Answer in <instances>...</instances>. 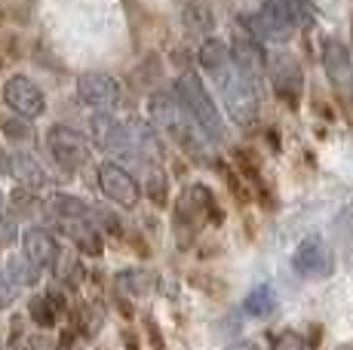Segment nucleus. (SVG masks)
Instances as JSON below:
<instances>
[{
    "mask_svg": "<svg viewBox=\"0 0 353 350\" xmlns=\"http://www.w3.org/2000/svg\"><path fill=\"white\" fill-rule=\"evenodd\" d=\"M46 147H50V154L56 157V163L62 166V169L74 172L80 169V166L90 160V145H86V138L80 136L77 130H71V126H52L50 136H46Z\"/></svg>",
    "mask_w": 353,
    "mask_h": 350,
    "instance_id": "nucleus-5",
    "label": "nucleus"
},
{
    "mask_svg": "<svg viewBox=\"0 0 353 350\" xmlns=\"http://www.w3.org/2000/svg\"><path fill=\"white\" fill-rule=\"evenodd\" d=\"M166 191L169 187H166V178H163V175H154V178L148 181V197H151L157 206L166 203Z\"/></svg>",
    "mask_w": 353,
    "mask_h": 350,
    "instance_id": "nucleus-29",
    "label": "nucleus"
},
{
    "mask_svg": "<svg viewBox=\"0 0 353 350\" xmlns=\"http://www.w3.org/2000/svg\"><path fill=\"white\" fill-rule=\"evenodd\" d=\"M181 16H185V25L191 31H200V34L212 31V12H209L206 3H200V0H188Z\"/></svg>",
    "mask_w": 353,
    "mask_h": 350,
    "instance_id": "nucleus-19",
    "label": "nucleus"
},
{
    "mask_svg": "<svg viewBox=\"0 0 353 350\" xmlns=\"http://www.w3.org/2000/svg\"><path fill=\"white\" fill-rule=\"evenodd\" d=\"M99 187L105 191L108 200H114L117 206H126V209H132L141 197L139 181H135L120 163H111V160L99 166Z\"/></svg>",
    "mask_w": 353,
    "mask_h": 350,
    "instance_id": "nucleus-9",
    "label": "nucleus"
},
{
    "mask_svg": "<svg viewBox=\"0 0 353 350\" xmlns=\"http://www.w3.org/2000/svg\"><path fill=\"white\" fill-rule=\"evenodd\" d=\"M230 350H258V347L252 344V341H240V344H234Z\"/></svg>",
    "mask_w": 353,
    "mask_h": 350,
    "instance_id": "nucleus-31",
    "label": "nucleus"
},
{
    "mask_svg": "<svg viewBox=\"0 0 353 350\" xmlns=\"http://www.w3.org/2000/svg\"><path fill=\"white\" fill-rule=\"evenodd\" d=\"M12 172H16V178L25 185V191H43V187L50 185V175L43 172V166H40L31 154H16V157H12Z\"/></svg>",
    "mask_w": 353,
    "mask_h": 350,
    "instance_id": "nucleus-16",
    "label": "nucleus"
},
{
    "mask_svg": "<svg viewBox=\"0 0 353 350\" xmlns=\"http://www.w3.org/2000/svg\"><path fill=\"white\" fill-rule=\"evenodd\" d=\"M274 307H276V295L270 286H255L252 292L243 298V311L252 316H268V313H274Z\"/></svg>",
    "mask_w": 353,
    "mask_h": 350,
    "instance_id": "nucleus-18",
    "label": "nucleus"
},
{
    "mask_svg": "<svg viewBox=\"0 0 353 350\" xmlns=\"http://www.w3.org/2000/svg\"><path fill=\"white\" fill-rule=\"evenodd\" d=\"M3 102L25 120H34L46 111V99H43V92H40V86L34 83L31 77H25V74H16V77L6 80Z\"/></svg>",
    "mask_w": 353,
    "mask_h": 350,
    "instance_id": "nucleus-6",
    "label": "nucleus"
},
{
    "mask_svg": "<svg viewBox=\"0 0 353 350\" xmlns=\"http://www.w3.org/2000/svg\"><path fill=\"white\" fill-rule=\"evenodd\" d=\"M0 19H3V10H0Z\"/></svg>",
    "mask_w": 353,
    "mask_h": 350,
    "instance_id": "nucleus-34",
    "label": "nucleus"
},
{
    "mask_svg": "<svg viewBox=\"0 0 353 350\" xmlns=\"http://www.w3.org/2000/svg\"><path fill=\"white\" fill-rule=\"evenodd\" d=\"M148 286H151V277H148L145 271H139V267H135V271L117 274V289L126 295H145Z\"/></svg>",
    "mask_w": 353,
    "mask_h": 350,
    "instance_id": "nucleus-21",
    "label": "nucleus"
},
{
    "mask_svg": "<svg viewBox=\"0 0 353 350\" xmlns=\"http://www.w3.org/2000/svg\"><path fill=\"white\" fill-rule=\"evenodd\" d=\"M347 86H350V96H353V77H350V83H347Z\"/></svg>",
    "mask_w": 353,
    "mask_h": 350,
    "instance_id": "nucleus-32",
    "label": "nucleus"
},
{
    "mask_svg": "<svg viewBox=\"0 0 353 350\" xmlns=\"http://www.w3.org/2000/svg\"><path fill=\"white\" fill-rule=\"evenodd\" d=\"M10 274H12V282H19V286H25V282H34V280H37V267H34L31 265V261L28 258H22V261H10Z\"/></svg>",
    "mask_w": 353,
    "mask_h": 350,
    "instance_id": "nucleus-24",
    "label": "nucleus"
},
{
    "mask_svg": "<svg viewBox=\"0 0 353 350\" xmlns=\"http://www.w3.org/2000/svg\"><path fill=\"white\" fill-rule=\"evenodd\" d=\"M92 138H96L99 147H105V151L111 154H123L132 147V136H129V126H123L120 120H114L111 114H99V117H92Z\"/></svg>",
    "mask_w": 353,
    "mask_h": 350,
    "instance_id": "nucleus-12",
    "label": "nucleus"
},
{
    "mask_svg": "<svg viewBox=\"0 0 353 350\" xmlns=\"http://www.w3.org/2000/svg\"><path fill=\"white\" fill-rule=\"evenodd\" d=\"M234 65L243 74H249L252 80H258L264 74V65H268V56H264V46L255 34H240L234 43Z\"/></svg>",
    "mask_w": 353,
    "mask_h": 350,
    "instance_id": "nucleus-13",
    "label": "nucleus"
},
{
    "mask_svg": "<svg viewBox=\"0 0 353 350\" xmlns=\"http://www.w3.org/2000/svg\"><path fill=\"white\" fill-rule=\"evenodd\" d=\"M246 25L252 28V34L258 40H289L298 28V10L292 6V0H268L264 10L258 16L246 19Z\"/></svg>",
    "mask_w": 353,
    "mask_h": 350,
    "instance_id": "nucleus-4",
    "label": "nucleus"
},
{
    "mask_svg": "<svg viewBox=\"0 0 353 350\" xmlns=\"http://www.w3.org/2000/svg\"><path fill=\"white\" fill-rule=\"evenodd\" d=\"M270 83H274L276 99H283L289 107H298V99H301L304 90V74L301 65L295 62V56L280 52V56L270 59Z\"/></svg>",
    "mask_w": 353,
    "mask_h": 350,
    "instance_id": "nucleus-8",
    "label": "nucleus"
},
{
    "mask_svg": "<svg viewBox=\"0 0 353 350\" xmlns=\"http://www.w3.org/2000/svg\"><path fill=\"white\" fill-rule=\"evenodd\" d=\"M323 68L329 74L332 83H350L353 68H350V50L341 40H325L323 46Z\"/></svg>",
    "mask_w": 353,
    "mask_h": 350,
    "instance_id": "nucleus-14",
    "label": "nucleus"
},
{
    "mask_svg": "<svg viewBox=\"0 0 353 350\" xmlns=\"http://www.w3.org/2000/svg\"><path fill=\"white\" fill-rule=\"evenodd\" d=\"M0 68H3V56H0Z\"/></svg>",
    "mask_w": 353,
    "mask_h": 350,
    "instance_id": "nucleus-33",
    "label": "nucleus"
},
{
    "mask_svg": "<svg viewBox=\"0 0 353 350\" xmlns=\"http://www.w3.org/2000/svg\"><path fill=\"white\" fill-rule=\"evenodd\" d=\"M12 298H16V282L10 280V274H6L3 267H0V311H3V307H10Z\"/></svg>",
    "mask_w": 353,
    "mask_h": 350,
    "instance_id": "nucleus-28",
    "label": "nucleus"
},
{
    "mask_svg": "<svg viewBox=\"0 0 353 350\" xmlns=\"http://www.w3.org/2000/svg\"><path fill=\"white\" fill-rule=\"evenodd\" d=\"M52 212L59 218H92V209L77 197H68V194H59L52 197Z\"/></svg>",
    "mask_w": 353,
    "mask_h": 350,
    "instance_id": "nucleus-20",
    "label": "nucleus"
},
{
    "mask_svg": "<svg viewBox=\"0 0 353 350\" xmlns=\"http://www.w3.org/2000/svg\"><path fill=\"white\" fill-rule=\"evenodd\" d=\"M56 277L59 280H77L80 277V265H77V258H68V255H62V258H59V265H56Z\"/></svg>",
    "mask_w": 353,
    "mask_h": 350,
    "instance_id": "nucleus-27",
    "label": "nucleus"
},
{
    "mask_svg": "<svg viewBox=\"0 0 353 350\" xmlns=\"http://www.w3.org/2000/svg\"><path fill=\"white\" fill-rule=\"evenodd\" d=\"M292 267H295V274H301V277H307V280L329 277L332 274V252H329V246H325V240L316 237V234L304 237L301 243H298L295 255H292Z\"/></svg>",
    "mask_w": 353,
    "mask_h": 350,
    "instance_id": "nucleus-7",
    "label": "nucleus"
},
{
    "mask_svg": "<svg viewBox=\"0 0 353 350\" xmlns=\"http://www.w3.org/2000/svg\"><path fill=\"white\" fill-rule=\"evenodd\" d=\"M31 316H34V322L43 329H50L52 322H56V307H52L50 295H37V298L31 301Z\"/></svg>",
    "mask_w": 353,
    "mask_h": 350,
    "instance_id": "nucleus-22",
    "label": "nucleus"
},
{
    "mask_svg": "<svg viewBox=\"0 0 353 350\" xmlns=\"http://www.w3.org/2000/svg\"><path fill=\"white\" fill-rule=\"evenodd\" d=\"M215 80H219L221 99H225L230 117H234L240 126L255 123V117H258L255 80L249 77V74H243L236 65H230V68H225L221 74H215Z\"/></svg>",
    "mask_w": 353,
    "mask_h": 350,
    "instance_id": "nucleus-3",
    "label": "nucleus"
},
{
    "mask_svg": "<svg viewBox=\"0 0 353 350\" xmlns=\"http://www.w3.org/2000/svg\"><path fill=\"white\" fill-rule=\"evenodd\" d=\"M200 65L215 77V74H221L225 68H230V65H234V56H230V50H228L225 43H221V40L209 37L206 43L200 46Z\"/></svg>",
    "mask_w": 353,
    "mask_h": 350,
    "instance_id": "nucleus-17",
    "label": "nucleus"
},
{
    "mask_svg": "<svg viewBox=\"0 0 353 350\" xmlns=\"http://www.w3.org/2000/svg\"><path fill=\"white\" fill-rule=\"evenodd\" d=\"M22 252L25 258L31 261L37 271H43V267H52L59 258V246H56V237H52L46 227H28L22 237Z\"/></svg>",
    "mask_w": 353,
    "mask_h": 350,
    "instance_id": "nucleus-11",
    "label": "nucleus"
},
{
    "mask_svg": "<svg viewBox=\"0 0 353 350\" xmlns=\"http://www.w3.org/2000/svg\"><path fill=\"white\" fill-rule=\"evenodd\" d=\"M3 136L10 138V141H19V145H25V141H31L34 138V130H31V123L25 117H12V120H6L3 126Z\"/></svg>",
    "mask_w": 353,
    "mask_h": 350,
    "instance_id": "nucleus-23",
    "label": "nucleus"
},
{
    "mask_svg": "<svg viewBox=\"0 0 353 350\" xmlns=\"http://www.w3.org/2000/svg\"><path fill=\"white\" fill-rule=\"evenodd\" d=\"M19 237V227H16V218H12L6 209H0V246H10L16 243Z\"/></svg>",
    "mask_w": 353,
    "mask_h": 350,
    "instance_id": "nucleus-25",
    "label": "nucleus"
},
{
    "mask_svg": "<svg viewBox=\"0 0 353 350\" xmlns=\"http://www.w3.org/2000/svg\"><path fill=\"white\" fill-rule=\"evenodd\" d=\"M270 350H307V344H304V338L298 332H280Z\"/></svg>",
    "mask_w": 353,
    "mask_h": 350,
    "instance_id": "nucleus-26",
    "label": "nucleus"
},
{
    "mask_svg": "<svg viewBox=\"0 0 353 350\" xmlns=\"http://www.w3.org/2000/svg\"><path fill=\"white\" fill-rule=\"evenodd\" d=\"M0 172H12V160L6 163V154L3 151H0Z\"/></svg>",
    "mask_w": 353,
    "mask_h": 350,
    "instance_id": "nucleus-30",
    "label": "nucleus"
},
{
    "mask_svg": "<svg viewBox=\"0 0 353 350\" xmlns=\"http://www.w3.org/2000/svg\"><path fill=\"white\" fill-rule=\"evenodd\" d=\"M77 96L83 105L99 107V111H111L120 105V83L108 74H83L77 80Z\"/></svg>",
    "mask_w": 353,
    "mask_h": 350,
    "instance_id": "nucleus-10",
    "label": "nucleus"
},
{
    "mask_svg": "<svg viewBox=\"0 0 353 350\" xmlns=\"http://www.w3.org/2000/svg\"><path fill=\"white\" fill-rule=\"evenodd\" d=\"M179 99H181V105L188 107V114L194 117V123L200 126V132L209 141L225 138V123H221L219 107H215V102L209 99L206 86H203V80L196 77L194 71H185L179 77Z\"/></svg>",
    "mask_w": 353,
    "mask_h": 350,
    "instance_id": "nucleus-1",
    "label": "nucleus"
},
{
    "mask_svg": "<svg viewBox=\"0 0 353 350\" xmlns=\"http://www.w3.org/2000/svg\"><path fill=\"white\" fill-rule=\"evenodd\" d=\"M151 114H154V120H157V126L163 132H166L172 141H179L185 151H191V154H200L203 147H200V141H196V136L191 130H188V123H194V117L188 114V107L181 105V99L179 96H172V92H154L151 96ZM200 130V126H196Z\"/></svg>",
    "mask_w": 353,
    "mask_h": 350,
    "instance_id": "nucleus-2",
    "label": "nucleus"
},
{
    "mask_svg": "<svg viewBox=\"0 0 353 350\" xmlns=\"http://www.w3.org/2000/svg\"><path fill=\"white\" fill-rule=\"evenodd\" d=\"M65 234L74 240V246L83 255H101V234L92 225V218H59Z\"/></svg>",
    "mask_w": 353,
    "mask_h": 350,
    "instance_id": "nucleus-15",
    "label": "nucleus"
}]
</instances>
